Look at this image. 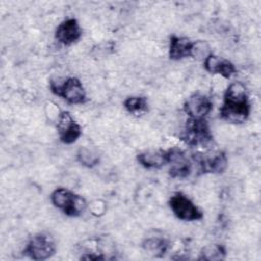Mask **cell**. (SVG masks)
Instances as JSON below:
<instances>
[{
  "instance_id": "6da1fadb",
  "label": "cell",
  "mask_w": 261,
  "mask_h": 261,
  "mask_svg": "<svg viewBox=\"0 0 261 261\" xmlns=\"http://www.w3.org/2000/svg\"><path fill=\"white\" fill-rule=\"evenodd\" d=\"M219 114L223 120L234 124L247 120L250 114V103L246 88L241 82L231 83L227 87Z\"/></svg>"
},
{
  "instance_id": "7a4b0ae2",
  "label": "cell",
  "mask_w": 261,
  "mask_h": 261,
  "mask_svg": "<svg viewBox=\"0 0 261 261\" xmlns=\"http://www.w3.org/2000/svg\"><path fill=\"white\" fill-rule=\"evenodd\" d=\"M52 204L68 216H80L87 208L86 200L73 192L58 188L51 194Z\"/></svg>"
},
{
  "instance_id": "3957f363",
  "label": "cell",
  "mask_w": 261,
  "mask_h": 261,
  "mask_svg": "<svg viewBox=\"0 0 261 261\" xmlns=\"http://www.w3.org/2000/svg\"><path fill=\"white\" fill-rule=\"evenodd\" d=\"M181 139L192 147L206 146L213 137L210 132L209 125L204 118H190L187 120L185 130L181 135Z\"/></svg>"
},
{
  "instance_id": "277c9868",
  "label": "cell",
  "mask_w": 261,
  "mask_h": 261,
  "mask_svg": "<svg viewBox=\"0 0 261 261\" xmlns=\"http://www.w3.org/2000/svg\"><path fill=\"white\" fill-rule=\"evenodd\" d=\"M51 91L63 98L69 104H83L86 101V91L76 77H68L62 83H54L50 84Z\"/></svg>"
},
{
  "instance_id": "5b68a950",
  "label": "cell",
  "mask_w": 261,
  "mask_h": 261,
  "mask_svg": "<svg viewBox=\"0 0 261 261\" xmlns=\"http://www.w3.org/2000/svg\"><path fill=\"white\" fill-rule=\"evenodd\" d=\"M55 253V243L47 233H37L29 241L23 254L33 260H46Z\"/></svg>"
},
{
  "instance_id": "8992f818",
  "label": "cell",
  "mask_w": 261,
  "mask_h": 261,
  "mask_svg": "<svg viewBox=\"0 0 261 261\" xmlns=\"http://www.w3.org/2000/svg\"><path fill=\"white\" fill-rule=\"evenodd\" d=\"M169 206L178 219L194 221L203 218V212L182 193H175L172 195L169 199Z\"/></svg>"
},
{
  "instance_id": "52a82bcc",
  "label": "cell",
  "mask_w": 261,
  "mask_h": 261,
  "mask_svg": "<svg viewBox=\"0 0 261 261\" xmlns=\"http://www.w3.org/2000/svg\"><path fill=\"white\" fill-rule=\"evenodd\" d=\"M193 159L198 164V169L202 173H221L227 166V158L221 151L195 154Z\"/></svg>"
},
{
  "instance_id": "ba28073f",
  "label": "cell",
  "mask_w": 261,
  "mask_h": 261,
  "mask_svg": "<svg viewBox=\"0 0 261 261\" xmlns=\"http://www.w3.org/2000/svg\"><path fill=\"white\" fill-rule=\"evenodd\" d=\"M169 175L173 178H186L192 171V163L184 151L172 148L167 151Z\"/></svg>"
},
{
  "instance_id": "9c48e42d",
  "label": "cell",
  "mask_w": 261,
  "mask_h": 261,
  "mask_svg": "<svg viewBox=\"0 0 261 261\" xmlns=\"http://www.w3.org/2000/svg\"><path fill=\"white\" fill-rule=\"evenodd\" d=\"M57 129L59 139L64 144L74 143L82 135L81 126L74 121L72 116L67 111H62L59 114Z\"/></svg>"
},
{
  "instance_id": "30bf717a",
  "label": "cell",
  "mask_w": 261,
  "mask_h": 261,
  "mask_svg": "<svg viewBox=\"0 0 261 261\" xmlns=\"http://www.w3.org/2000/svg\"><path fill=\"white\" fill-rule=\"evenodd\" d=\"M211 100L200 93L191 95L184 104V110L190 118H204L212 110Z\"/></svg>"
},
{
  "instance_id": "8fae6325",
  "label": "cell",
  "mask_w": 261,
  "mask_h": 261,
  "mask_svg": "<svg viewBox=\"0 0 261 261\" xmlns=\"http://www.w3.org/2000/svg\"><path fill=\"white\" fill-rule=\"evenodd\" d=\"M82 36V29L74 18H67L63 20L55 31L56 40L63 45H71L80 40Z\"/></svg>"
},
{
  "instance_id": "7c38bea8",
  "label": "cell",
  "mask_w": 261,
  "mask_h": 261,
  "mask_svg": "<svg viewBox=\"0 0 261 261\" xmlns=\"http://www.w3.org/2000/svg\"><path fill=\"white\" fill-rule=\"evenodd\" d=\"M204 67L208 72L213 74H220L225 79H229L237 71L234 65L230 61L218 57L212 53L205 58Z\"/></svg>"
},
{
  "instance_id": "4fadbf2b",
  "label": "cell",
  "mask_w": 261,
  "mask_h": 261,
  "mask_svg": "<svg viewBox=\"0 0 261 261\" xmlns=\"http://www.w3.org/2000/svg\"><path fill=\"white\" fill-rule=\"evenodd\" d=\"M138 162L145 168H160L167 163V151L148 150L137 156Z\"/></svg>"
},
{
  "instance_id": "5bb4252c",
  "label": "cell",
  "mask_w": 261,
  "mask_h": 261,
  "mask_svg": "<svg viewBox=\"0 0 261 261\" xmlns=\"http://www.w3.org/2000/svg\"><path fill=\"white\" fill-rule=\"evenodd\" d=\"M192 42L185 37L172 36L169 43V57L172 60H179L191 56Z\"/></svg>"
},
{
  "instance_id": "9a60e30c",
  "label": "cell",
  "mask_w": 261,
  "mask_h": 261,
  "mask_svg": "<svg viewBox=\"0 0 261 261\" xmlns=\"http://www.w3.org/2000/svg\"><path fill=\"white\" fill-rule=\"evenodd\" d=\"M124 108L132 114L141 115L145 113L148 109V102L145 97L133 96L128 97L123 102Z\"/></svg>"
},
{
  "instance_id": "2e32d148",
  "label": "cell",
  "mask_w": 261,
  "mask_h": 261,
  "mask_svg": "<svg viewBox=\"0 0 261 261\" xmlns=\"http://www.w3.org/2000/svg\"><path fill=\"white\" fill-rule=\"evenodd\" d=\"M143 247L146 251L155 256L164 255L168 249V243L162 238H148L143 243Z\"/></svg>"
},
{
  "instance_id": "e0dca14e",
  "label": "cell",
  "mask_w": 261,
  "mask_h": 261,
  "mask_svg": "<svg viewBox=\"0 0 261 261\" xmlns=\"http://www.w3.org/2000/svg\"><path fill=\"white\" fill-rule=\"evenodd\" d=\"M76 158L79 162L86 167H94L100 160L98 153L89 147H81L77 150Z\"/></svg>"
},
{
  "instance_id": "ac0fdd59",
  "label": "cell",
  "mask_w": 261,
  "mask_h": 261,
  "mask_svg": "<svg viewBox=\"0 0 261 261\" xmlns=\"http://www.w3.org/2000/svg\"><path fill=\"white\" fill-rule=\"evenodd\" d=\"M225 257V249L220 245L206 246L201 251V260H221Z\"/></svg>"
},
{
  "instance_id": "d6986e66",
  "label": "cell",
  "mask_w": 261,
  "mask_h": 261,
  "mask_svg": "<svg viewBox=\"0 0 261 261\" xmlns=\"http://www.w3.org/2000/svg\"><path fill=\"white\" fill-rule=\"evenodd\" d=\"M210 47L208 43L204 41H196L192 44V50H191V56L197 59L205 60V58L210 55Z\"/></svg>"
}]
</instances>
